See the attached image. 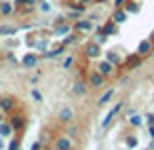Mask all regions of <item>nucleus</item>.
Instances as JSON below:
<instances>
[{
    "label": "nucleus",
    "mask_w": 154,
    "mask_h": 150,
    "mask_svg": "<svg viewBox=\"0 0 154 150\" xmlns=\"http://www.w3.org/2000/svg\"><path fill=\"white\" fill-rule=\"evenodd\" d=\"M85 55H87L89 59L99 57V55H101V45L95 42V40H93V42H87V45H85Z\"/></svg>",
    "instance_id": "f257e3e1"
},
{
    "label": "nucleus",
    "mask_w": 154,
    "mask_h": 150,
    "mask_svg": "<svg viewBox=\"0 0 154 150\" xmlns=\"http://www.w3.org/2000/svg\"><path fill=\"white\" fill-rule=\"evenodd\" d=\"M103 83H106V76H103L99 70L89 76V85H91V87H103Z\"/></svg>",
    "instance_id": "f03ea898"
},
{
    "label": "nucleus",
    "mask_w": 154,
    "mask_h": 150,
    "mask_svg": "<svg viewBox=\"0 0 154 150\" xmlns=\"http://www.w3.org/2000/svg\"><path fill=\"white\" fill-rule=\"evenodd\" d=\"M120 108H122V104H116V106H114V108H112V110H110V112L106 114V118L101 120V127H108V125L112 123V118H114V116H116V114L120 112Z\"/></svg>",
    "instance_id": "7ed1b4c3"
},
{
    "label": "nucleus",
    "mask_w": 154,
    "mask_h": 150,
    "mask_svg": "<svg viewBox=\"0 0 154 150\" xmlns=\"http://www.w3.org/2000/svg\"><path fill=\"white\" fill-rule=\"evenodd\" d=\"M152 47H154V45H152V40H141V42H139V47H137V55H141V57H143V55L152 53Z\"/></svg>",
    "instance_id": "20e7f679"
},
{
    "label": "nucleus",
    "mask_w": 154,
    "mask_h": 150,
    "mask_svg": "<svg viewBox=\"0 0 154 150\" xmlns=\"http://www.w3.org/2000/svg\"><path fill=\"white\" fill-rule=\"evenodd\" d=\"M127 15H129V13H127L125 9H116V13L112 15V21H114L116 26H118V23H125V21H127Z\"/></svg>",
    "instance_id": "39448f33"
},
{
    "label": "nucleus",
    "mask_w": 154,
    "mask_h": 150,
    "mask_svg": "<svg viewBox=\"0 0 154 150\" xmlns=\"http://www.w3.org/2000/svg\"><path fill=\"white\" fill-rule=\"evenodd\" d=\"M74 28H76L78 32H89V30L93 28V23H91V19H78Z\"/></svg>",
    "instance_id": "423d86ee"
},
{
    "label": "nucleus",
    "mask_w": 154,
    "mask_h": 150,
    "mask_svg": "<svg viewBox=\"0 0 154 150\" xmlns=\"http://www.w3.org/2000/svg\"><path fill=\"white\" fill-rule=\"evenodd\" d=\"M97 70H99L103 76H110V74L114 72V64H110V61L106 59V61H101V64H99V68H97Z\"/></svg>",
    "instance_id": "0eeeda50"
},
{
    "label": "nucleus",
    "mask_w": 154,
    "mask_h": 150,
    "mask_svg": "<svg viewBox=\"0 0 154 150\" xmlns=\"http://www.w3.org/2000/svg\"><path fill=\"white\" fill-rule=\"evenodd\" d=\"M55 148H57V150H70V148H72V142H70V137H57V144H55Z\"/></svg>",
    "instance_id": "6e6552de"
},
{
    "label": "nucleus",
    "mask_w": 154,
    "mask_h": 150,
    "mask_svg": "<svg viewBox=\"0 0 154 150\" xmlns=\"http://www.w3.org/2000/svg\"><path fill=\"white\" fill-rule=\"evenodd\" d=\"M106 59H108L110 64H114V66H120V64H122V57H120V55H118L116 51H108Z\"/></svg>",
    "instance_id": "1a4fd4ad"
},
{
    "label": "nucleus",
    "mask_w": 154,
    "mask_h": 150,
    "mask_svg": "<svg viewBox=\"0 0 154 150\" xmlns=\"http://www.w3.org/2000/svg\"><path fill=\"white\" fill-rule=\"evenodd\" d=\"M99 32H101V34H106V36H112V34H116V23H114V21H110V23H106L103 28H99Z\"/></svg>",
    "instance_id": "9d476101"
},
{
    "label": "nucleus",
    "mask_w": 154,
    "mask_h": 150,
    "mask_svg": "<svg viewBox=\"0 0 154 150\" xmlns=\"http://www.w3.org/2000/svg\"><path fill=\"white\" fill-rule=\"evenodd\" d=\"M13 131H15V129H13L11 123H0V135H2V137H9Z\"/></svg>",
    "instance_id": "9b49d317"
},
{
    "label": "nucleus",
    "mask_w": 154,
    "mask_h": 150,
    "mask_svg": "<svg viewBox=\"0 0 154 150\" xmlns=\"http://www.w3.org/2000/svg\"><path fill=\"white\" fill-rule=\"evenodd\" d=\"M72 116H74V112H72L70 108H63V110L59 112V120H61V123H70Z\"/></svg>",
    "instance_id": "f8f14e48"
},
{
    "label": "nucleus",
    "mask_w": 154,
    "mask_h": 150,
    "mask_svg": "<svg viewBox=\"0 0 154 150\" xmlns=\"http://www.w3.org/2000/svg\"><path fill=\"white\" fill-rule=\"evenodd\" d=\"M36 61H38V57H36L34 53H28V55L23 57V66H28V68H32V66H36Z\"/></svg>",
    "instance_id": "ddd939ff"
},
{
    "label": "nucleus",
    "mask_w": 154,
    "mask_h": 150,
    "mask_svg": "<svg viewBox=\"0 0 154 150\" xmlns=\"http://www.w3.org/2000/svg\"><path fill=\"white\" fill-rule=\"evenodd\" d=\"M11 13H13L11 2H0V15H11Z\"/></svg>",
    "instance_id": "4468645a"
},
{
    "label": "nucleus",
    "mask_w": 154,
    "mask_h": 150,
    "mask_svg": "<svg viewBox=\"0 0 154 150\" xmlns=\"http://www.w3.org/2000/svg\"><path fill=\"white\" fill-rule=\"evenodd\" d=\"M125 11H127V13H139V5L135 2V0H131V2L125 7Z\"/></svg>",
    "instance_id": "2eb2a0df"
},
{
    "label": "nucleus",
    "mask_w": 154,
    "mask_h": 150,
    "mask_svg": "<svg viewBox=\"0 0 154 150\" xmlns=\"http://www.w3.org/2000/svg\"><path fill=\"white\" fill-rule=\"evenodd\" d=\"M112 95H114V91H106V93H103V95L99 97V102H97V104H99V106H103V104H108V102L112 99Z\"/></svg>",
    "instance_id": "dca6fc26"
},
{
    "label": "nucleus",
    "mask_w": 154,
    "mask_h": 150,
    "mask_svg": "<svg viewBox=\"0 0 154 150\" xmlns=\"http://www.w3.org/2000/svg\"><path fill=\"white\" fill-rule=\"evenodd\" d=\"M11 125H13V129L17 131V129L23 127V118H21V116H13V118H11Z\"/></svg>",
    "instance_id": "f3484780"
},
{
    "label": "nucleus",
    "mask_w": 154,
    "mask_h": 150,
    "mask_svg": "<svg viewBox=\"0 0 154 150\" xmlns=\"http://www.w3.org/2000/svg\"><path fill=\"white\" fill-rule=\"evenodd\" d=\"M17 32V28H13V26H2L0 28V36H7V34H15Z\"/></svg>",
    "instance_id": "a211bd4d"
},
{
    "label": "nucleus",
    "mask_w": 154,
    "mask_h": 150,
    "mask_svg": "<svg viewBox=\"0 0 154 150\" xmlns=\"http://www.w3.org/2000/svg\"><path fill=\"white\" fill-rule=\"evenodd\" d=\"M74 93H76V95H82V93H85V83H82V80H76V85H74Z\"/></svg>",
    "instance_id": "6ab92c4d"
},
{
    "label": "nucleus",
    "mask_w": 154,
    "mask_h": 150,
    "mask_svg": "<svg viewBox=\"0 0 154 150\" xmlns=\"http://www.w3.org/2000/svg\"><path fill=\"white\" fill-rule=\"evenodd\" d=\"M59 53H61V49H57V51H47L42 57H45V59H55V57H59Z\"/></svg>",
    "instance_id": "aec40b11"
},
{
    "label": "nucleus",
    "mask_w": 154,
    "mask_h": 150,
    "mask_svg": "<svg viewBox=\"0 0 154 150\" xmlns=\"http://www.w3.org/2000/svg\"><path fill=\"white\" fill-rule=\"evenodd\" d=\"M129 123L135 125V127H139V125H141V116H139V114H131V116H129Z\"/></svg>",
    "instance_id": "412c9836"
},
{
    "label": "nucleus",
    "mask_w": 154,
    "mask_h": 150,
    "mask_svg": "<svg viewBox=\"0 0 154 150\" xmlns=\"http://www.w3.org/2000/svg\"><path fill=\"white\" fill-rule=\"evenodd\" d=\"M137 146V137L135 135H127V148H135Z\"/></svg>",
    "instance_id": "4be33fe9"
},
{
    "label": "nucleus",
    "mask_w": 154,
    "mask_h": 150,
    "mask_svg": "<svg viewBox=\"0 0 154 150\" xmlns=\"http://www.w3.org/2000/svg\"><path fill=\"white\" fill-rule=\"evenodd\" d=\"M0 104H2V110H11L13 108V99H2Z\"/></svg>",
    "instance_id": "5701e85b"
},
{
    "label": "nucleus",
    "mask_w": 154,
    "mask_h": 150,
    "mask_svg": "<svg viewBox=\"0 0 154 150\" xmlns=\"http://www.w3.org/2000/svg\"><path fill=\"white\" fill-rule=\"evenodd\" d=\"M139 57H141V55H131V57L127 59V64H129V66H133V64L137 66V64H139Z\"/></svg>",
    "instance_id": "b1692460"
},
{
    "label": "nucleus",
    "mask_w": 154,
    "mask_h": 150,
    "mask_svg": "<svg viewBox=\"0 0 154 150\" xmlns=\"http://www.w3.org/2000/svg\"><path fill=\"white\" fill-rule=\"evenodd\" d=\"M9 150H19V139H11V144H9Z\"/></svg>",
    "instance_id": "393cba45"
},
{
    "label": "nucleus",
    "mask_w": 154,
    "mask_h": 150,
    "mask_svg": "<svg viewBox=\"0 0 154 150\" xmlns=\"http://www.w3.org/2000/svg\"><path fill=\"white\" fill-rule=\"evenodd\" d=\"M72 66H74V57H68V59L63 61V68L68 70V68H72Z\"/></svg>",
    "instance_id": "a878e982"
},
{
    "label": "nucleus",
    "mask_w": 154,
    "mask_h": 150,
    "mask_svg": "<svg viewBox=\"0 0 154 150\" xmlns=\"http://www.w3.org/2000/svg\"><path fill=\"white\" fill-rule=\"evenodd\" d=\"M106 38H108V36L99 32V34H97V38H95V42H99V45H101V42H106Z\"/></svg>",
    "instance_id": "bb28decb"
},
{
    "label": "nucleus",
    "mask_w": 154,
    "mask_h": 150,
    "mask_svg": "<svg viewBox=\"0 0 154 150\" xmlns=\"http://www.w3.org/2000/svg\"><path fill=\"white\" fill-rule=\"evenodd\" d=\"M66 32H70V26H61V28H57V34H66Z\"/></svg>",
    "instance_id": "cd10ccee"
},
{
    "label": "nucleus",
    "mask_w": 154,
    "mask_h": 150,
    "mask_svg": "<svg viewBox=\"0 0 154 150\" xmlns=\"http://www.w3.org/2000/svg\"><path fill=\"white\" fill-rule=\"evenodd\" d=\"M32 97H34V99H36V102H40V99H42V95H40V93H38V91H36V89H34V91H32Z\"/></svg>",
    "instance_id": "c85d7f7f"
},
{
    "label": "nucleus",
    "mask_w": 154,
    "mask_h": 150,
    "mask_svg": "<svg viewBox=\"0 0 154 150\" xmlns=\"http://www.w3.org/2000/svg\"><path fill=\"white\" fill-rule=\"evenodd\" d=\"M114 7H116V9H122V7H125V0H114Z\"/></svg>",
    "instance_id": "c756f323"
},
{
    "label": "nucleus",
    "mask_w": 154,
    "mask_h": 150,
    "mask_svg": "<svg viewBox=\"0 0 154 150\" xmlns=\"http://www.w3.org/2000/svg\"><path fill=\"white\" fill-rule=\"evenodd\" d=\"M36 0H17V5H34Z\"/></svg>",
    "instance_id": "7c9ffc66"
},
{
    "label": "nucleus",
    "mask_w": 154,
    "mask_h": 150,
    "mask_svg": "<svg viewBox=\"0 0 154 150\" xmlns=\"http://www.w3.org/2000/svg\"><path fill=\"white\" fill-rule=\"evenodd\" d=\"M76 40V36H68V38H63V45H70V42H74Z\"/></svg>",
    "instance_id": "2f4dec72"
},
{
    "label": "nucleus",
    "mask_w": 154,
    "mask_h": 150,
    "mask_svg": "<svg viewBox=\"0 0 154 150\" xmlns=\"http://www.w3.org/2000/svg\"><path fill=\"white\" fill-rule=\"evenodd\" d=\"M146 120H148V125H150V127H154V116H152V114H148V116H146Z\"/></svg>",
    "instance_id": "473e14b6"
},
{
    "label": "nucleus",
    "mask_w": 154,
    "mask_h": 150,
    "mask_svg": "<svg viewBox=\"0 0 154 150\" xmlns=\"http://www.w3.org/2000/svg\"><path fill=\"white\" fill-rule=\"evenodd\" d=\"M32 150H40V144H32Z\"/></svg>",
    "instance_id": "72a5a7b5"
},
{
    "label": "nucleus",
    "mask_w": 154,
    "mask_h": 150,
    "mask_svg": "<svg viewBox=\"0 0 154 150\" xmlns=\"http://www.w3.org/2000/svg\"><path fill=\"white\" fill-rule=\"evenodd\" d=\"M150 137L154 139V127H150Z\"/></svg>",
    "instance_id": "f704fd0d"
},
{
    "label": "nucleus",
    "mask_w": 154,
    "mask_h": 150,
    "mask_svg": "<svg viewBox=\"0 0 154 150\" xmlns=\"http://www.w3.org/2000/svg\"><path fill=\"white\" fill-rule=\"evenodd\" d=\"M150 150H154V139H152V142H150Z\"/></svg>",
    "instance_id": "c9c22d12"
},
{
    "label": "nucleus",
    "mask_w": 154,
    "mask_h": 150,
    "mask_svg": "<svg viewBox=\"0 0 154 150\" xmlns=\"http://www.w3.org/2000/svg\"><path fill=\"white\" fill-rule=\"evenodd\" d=\"M2 148H5V142H2V139H0V150H2Z\"/></svg>",
    "instance_id": "e433bc0d"
},
{
    "label": "nucleus",
    "mask_w": 154,
    "mask_h": 150,
    "mask_svg": "<svg viewBox=\"0 0 154 150\" xmlns=\"http://www.w3.org/2000/svg\"><path fill=\"white\" fill-rule=\"evenodd\" d=\"M80 2H91V0H80Z\"/></svg>",
    "instance_id": "4c0bfd02"
},
{
    "label": "nucleus",
    "mask_w": 154,
    "mask_h": 150,
    "mask_svg": "<svg viewBox=\"0 0 154 150\" xmlns=\"http://www.w3.org/2000/svg\"><path fill=\"white\" fill-rule=\"evenodd\" d=\"M47 150H57V148H47Z\"/></svg>",
    "instance_id": "58836bf2"
},
{
    "label": "nucleus",
    "mask_w": 154,
    "mask_h": 150,
    "mask_svg": "<svg viewBox=\"0 0 154 150\" xmlns=\"http://www.w3.org/2000/svg\"><path fill=\"white\" fill-rule=\"evenodd\" d=\"M0 123H2V116H0Z\"/></svg>",
    "instance_id": "ea45409f"
},
{
    "label": "nucleus",
    "mask_w": 154,
    "mask_h": 150,
    "mask_svg": "<svg viewBox=\"0 0 154 150\" xmlns=\"http://www.w3.org/2000/svg\"><path fill=\"white\" fill-rule=\"evenodd\" d=\"M0 110H2V104H0Z\"/></svg>",
    "instance_id": "a19ab883"
},
{
    "label": "nucleus",
    "mask_w": 154,
    "mask_h": 150,
    "mask_svg": "<svg viewBox=\"0 0 154 150\" xmlns=\"http://www.w3.org/2000/svg\"><path fill=\"white\" fill-rule=\"evenodd\" d=\"M148 150H150V148H148Z\"/></svg>",
    "instance_id": "79ce46f5"
}]
</instances>
